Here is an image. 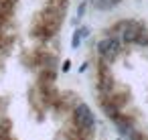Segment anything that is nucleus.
<instances>
[{
	"mask_svg": "<svg viewBox=\"0 0 148 140\" xmlns=\"http://www.w3.org/2000/svg\"><path fill=\"white\" fill-rule=\"evenodd\" d=\"M69 67H71V61H65V63L61 65V71H65V73H67V71H69Z\"/></svg>",
	"mask_w": 148,
	"mask_h": 140,
	"instance_id": "9d476101",
	"label": "nucleus"
},
{
	"mask_svg": "<svg viewBox=\"0 0 148 140\" xmlns=\"http://www.w3.org/2000/svg\"><path fill=\"white\" fill-rule=\"evenodd\" d=\"M114 126H116V130L122 134V136H126V138H130L132 134H136V126H134V120L132 118H128V116H116L114 120Z\"/></svg>",
	"mask_w": 148,
	"mask_h": 140,
	"instance_id": "20e7f679",
	"label": "nucleus"
},
{
	"mask_svg": "<svg viewBox=\"0 0 148 140\" xmlns=\"http://www.w3.org/2000/svg\"><path fill=\"white\" fill-rule=\"evenodd\" d=\"M91 6L97 8V10H112L114 6H118L122 0H89Z\"/></svg>",
	"mask_w": 148,
	"mask_h": 140,
	"instance_id": "39448f33",
	"label": "nucleus"
},
{
	"mask_svg": "<svg viewBox=\"0 0 148 140\" xmlns=\"http://www.w3.org/2000/svg\"><path fill=\"white\" fill-rule=\"evenodd\" d=\"M87 35H89V29H87V27L77 29V31L73 33V39H71V47H73V49H77V47H79V43H81Z\"/></svg>",
	"mask_w": 148,
	"mask_h": 140,
	"instance_id": "423d86ee",
	"label": "nucleus"
},
{
	"mask_svg": "<svg viewBox=\"0 0 148 140\" xmlns=\"http://www.w3.org/2000/svg\"><path fill=\"white\" fill-rule=\"evenodd\" d=\"M144 31H146L144 25H140L138 21H122V23H118L116 27L110 29V33H114V35L118 33V35H120L122 43H136L138 37H140Z\"/></svg>",
	"mask_w": 148,
	"mask_h": 140,
	"instance_id": "f257e3e1",
	"label": "nucleus"
},
{
	"mask_svg": "<svg viewBox=\"0 0 148 140\" xmlns=\"http://www.w3.org/2000/svg\"><path fill=\"white\" fill-rule=\"evenodd\" d=\"M95 49H97V55H99L101 61L112 63L118 57V53L122 51V39H120V35H110V37L97 41Z\"/></svg>",
	"mask_w": 148,
	"mask_h": 140,
	"instance_id": "f03ea898",
	"label": "nucleus"
},
{
	"mask_svg": "<svg viewBox=\"0 0 148 140\" xmlns=\"http://www.w3.org/2000/svg\"><path fill=\"white\" fill-rule=\"evenodd\" d=\"M75 122H77V126L81 128V132H91L93 130V126H95V116H93V112L89 110V106L87 104H77L75 106Z\"/></svg>",
	"mask_w": 148,
	"mask_h": 140,
	"instance_id": "7ed1b4c3",
	"label": "nucleus"
},
{
	"mask_svg": "<svg viewBox=\"0 0 148 140\" xmlns=\"http://www.w3.org/2000/svg\"><path fill=\"white\" fill-rule=\"evenodd\" d=\"M83 14H85V4H83V2H81V4H79V6H77V19H81V16H83Z\"/></svg>",
	"mask_w": 148,
	"mask_h": 140,
	"instance_id": "1a4fd4ad",
	"label": "nucleus"
},
{
	"mask_svg": "<svg viewBox=\"0 0 148 140\" xmlns=\"http://www.w3.org/2000/svg\"><path fill=\"white\" fill-rule=\"evenodd\" d=\"M103 112L110 120H114L116 116H120V104H114V102H103Z\"/></svg>",
	"mask_w": 148,
	"mask_h": 140,
	"instance_id": "0eeeda50",
	"label": "nucleus"
},
{
	"mask_svg": "<svg viewBox=\"0 0 148 140\" xmlns=\"http://www.w3.org/2000/svg\"><path fill=\"white\" fill-rule=\"evenodd\" d=\"M136 45H140V47H148V33L144 31L140 37H138V41H136Z\"/></svg>",
	"mask_w": 148,
	"mask_h": 140,
	"instance_id": "6e6552de",
	"label": "nucleus"
}]
</instances>
